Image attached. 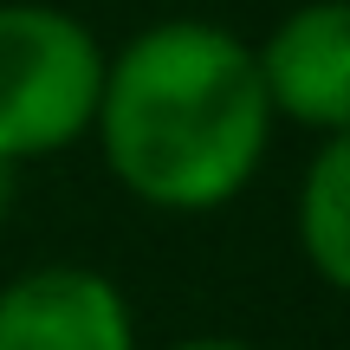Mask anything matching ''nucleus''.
<instances>
[{
  "label": "nucleus",
  "mask_w": 350,
  "mask_h": 350,
  "mask_svg": "<svg viewBox=\"0 0 350 350\" xmlns=\"http://www.w3.org/2000/svg\"><path fill=\"white\" fill-rule=\"evenodd\" d=\"M104 39L52 0H0V156L39 163L91 137Z\"/></svg>",
  "instance_id": "f03ea898"
},
{
  "label": "nucleus",
  "mask_w": 350,
  "mask_h": 350,
  "mask_svg": "<svg viewBox=\"0 0 350 350\" xmlns=\"http://www.w3.org/2000/svg\"><path fill=\"white\" fill-rule=\"evenodd\" d=\"M0 350H137V312L111 273L46 260L0 286Z\"/></svg>",
  "instance_id": "20e7f679"
},
{
  "label": "nucleus",
  "mask_w": 350,
  "mask_h": 350,
  "mask_svg": "<svg viewBox=\"0 0 350 350\" xmlns=\"http://www.w3.org/2000/svg\"><path fill=\"white\" fill-rule=\"evenodd\" d=\"M292 234H299L305 266L350 299V130L318 137L292 195Z\"/></svg>",
  "instance_id": "39448f33"
},
{
  "label": "nucleus",
  "mask_w": 350,
  "mask_h": 350,
  "mask_svg": "<svg viewBox=\"0 0 350 350\" xmlns=\"http://www.w3.org/2000/svg\"><path fill=\"white\" fill-rule=\"evenodd\" d=\"M273 124L247 39L214 20H163L104 59L91 137L143 208L214 214L253 188Z\"/></svg>",
  "instance_id": "f257e3e1"
},
{
  "label": "nucleus",
  "mask_w": 350,
  "mask_h": 350,
  "mask_svg": "<svg viewBox=\"0 0 350 350\" xmlns=\"http://www.w3.org/2000/svg\"><path fill=\"white\" fill-rule=\"evenodd\" d=\"M266 104L312 137L350 130V0H299L253 46Z\"/></svg>",
  "instance_id": "7ed1b4c3"
},
{
  "label": "nucleus",
  "mask_w": 350,
  "mask_h": 350,
  "mask_svg": "<svg viewBox=\"0 0 350 350\" xmlns=\"http://www.w3.org/2000/svg\"><path fill=\"white\" fill-rule=\"evenodd\" d=\"M13 208H20V163H7V156H0V227H7Z\"/></svg>",
  "instance_id": "423d86ee"
},
{
  "label": "nucleus",
  "mask_w": 350,
  "mask_h": 350,
  "mask_svg": "<svg viewBox=\"0 0 350 350\" xmlns=\"http://www.w3.org/2000/svg\"><path fill=\"white\" fill-rule=\"evenodd\" d=\"M169 350H253V344H240V338H182Z\"/></svg>",
  "instance_id": "0eeeda50"
}]
</instances>
